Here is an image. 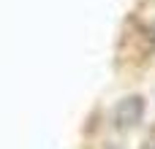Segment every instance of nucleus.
Listing matches in <instances>:
<instances>
[{
	"label": "nucleus",
	"mask_w": 155,
	"mask_h": 149,
	"mask_svg": "<svg viewBox=\"0 0 155 149\" xmlns=\"http://www.w3.org/2000/svg\"><path fill=\"white\" fill-rule=\"evenodd\" d=\"M144 117V98L139 95H128L117 103L114 109V125L120 130H128V128H136Z\"/></svg>",
	"instance_id": "nucleus-1"
}]
</instances>
